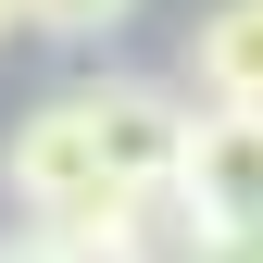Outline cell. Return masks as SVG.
<instances>
[{
    "label": "cell",
    "mask_w": 263,
    "mask_h": 263,
    "mask_svg": "<svg viewBox=\"0 0 263 263\" xmlns=\"http://www.w3.org/2000/svg\"><path fill=\"white\" fill-rule=\"evenodd\" d=\"M0 188H13L25 226H76V213L125 201L113 163H101V113H88V88H50V101L13 113V138H0Z\"/></svg>",
    "instance_id": "cell-1"
},
{
    "label": "cell",
    "mask_w": 263,
    "mask_h": 263,
    "mask_svg": "<svg viewBox=\"0 0 263 263\" xmlns=\"http://www.w3.org/2000/svg\"><path fill=\"white\" fill-rule=\"evenodd\" d=\"M176 213L201 226V238H251V226H263V113L251 101H188Z\"/></svg>",
    "instance_id": "cell-2"
},
{
    "label": "cell",
    "mask_w": 263,
    "mask_h": 263,
    "mask_svg": "<svg viewBox=\"0 0 263 263\" xmlns=\"http://www.w3.org/2000/svg\"><path fill=\"white\" fill-rule=\"evenodd\" d=\"M88 113H101L113 188L125 201H163L176 163H188V88H163V76H88Z\"/></svg>",
    "instance_id": "cell-3"
},
{
    "label": "cell",
    "mask_w": 263,
    "mask_h": 263,
    "mask_svg": "<svg viewBox=\"0 0 263 263\" xmlns=\"http://www.w3.org/2000/svg\"><path fill=\"white\" fill-rule=\"evenodd\" d=\"M188 101H251L263 113V0H213L188 25Z\"/></svg>",
    "instance_id": "cell-4"
},
{
    "label": "cell",
    "mask_w": 263,
    "mask_h": 263,
    "mask_svg": "<svg viewBox=\"0 0 263 263\" xmlns=\"http://www.w3.org/2000/svg\"><path fill=\"white\" fill-rule=\"evenodd\" d=\"M113 25H138V0H25V38H113Z\"/></svg>",
    "instance_id": "cell-5"
},
{
    "label": "cell",
    "mask_w": 263,
    "mask_h": 263,
    "mask_svg": "<svg viewBox=\"0 0 263 263\" xmlns=\"http://www.w3.org/2000/svg\"><path fill=\"white\" fill-rule=\"evenodd\" d=\"M0 263H63V251L38 238V226H13V238H0Z\"/></svg>",
    "instance_id": "cell-6"
},
{
    "label": "cell",
    "mask_w": 263,
    "mask_h": 263,
    "mask_svg": "<svg viewBox=\"0 0 263 263\" xmlns=\"http://www.w3.org/2000/svg\"><path fill=\"white\" fill-rule=\"evenodd\" d=\"M0 38H25V0H0Z\"/></svg>",
    "instance_id": "cell-7"
}]
</instances>
